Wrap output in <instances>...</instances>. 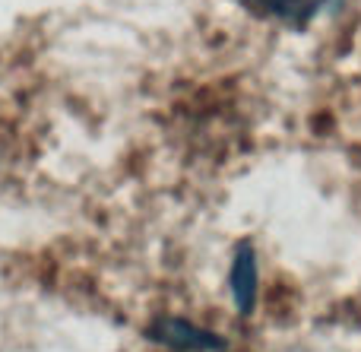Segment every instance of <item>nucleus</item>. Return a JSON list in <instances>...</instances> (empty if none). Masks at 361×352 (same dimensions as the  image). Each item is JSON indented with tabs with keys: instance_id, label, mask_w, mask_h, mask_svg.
Returning a JSON list of instances; mask_svg holds the SVG:
<instances>
[{
	"instance_id": "1",
	"label": "nucleus",
	"mask_w": 361,
	"mask_h": 352,
	"mask_svg": "<svg viewBox=\"0 0 361 352\" xmlns=\"http://www.w3.org/2000/svg\"><path fill=\"white\" fill-rule=\"evenodd\" d=\"M149 336L159 340V343H165V346H171V349H180V352H209V349L225 346L216 334L200 330L187 321H178V317H165V321H159L156 327L149 330Z\"/></svg>"
},
{
	"instance_id": "2",
	"label": "nucleus",
	"mask_w": 361,
	"mask_h": 352,
	"mask_svg": "<svg viewBox=\"0 0 361 352\" xmlns=\"http://www.w3.org/2000/svg\"><path fill=\"white\" fill-rule=\"evenodd\" d=\"M231 296L241 315H250L257 302V260L247 245L238 248L235 264H231Z\"/></svg>"
},
{
	"instance_id": "3",
	"label": "nucleus",
	"mask_w": 361,
	"mask_h": 352,
	"mask_svg": "<svg viewBox=\"0 0 361 352\" xmlns=\"http://www.w3.org/2000/svg\"><path fill=\"white\" fill-rule=\"evenodd\" d=\"M250 10L263 13L273 19H286V23H305L311 19L326 0H244Z\"/></svg>"
}]
</instances>
